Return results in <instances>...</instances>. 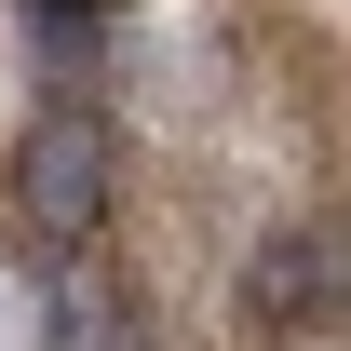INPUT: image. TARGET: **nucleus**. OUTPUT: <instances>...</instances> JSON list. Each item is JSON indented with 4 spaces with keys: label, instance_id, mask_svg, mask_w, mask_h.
Here are the masks:
<instances>
[{
    "label": "nucleus",
    "instance_id": "f03ea898",
    "mask_svg": "<svg viewBox=\"0 0 351 351\" xmlns=\"http://www.w3.org/2000/svg\"><path fill=\"white\" fill-rule=\"evenodd\" d=\"M230 311L257 324V338H298V324H338V230L324 217H284L243 243V284H230Z\"/></svg>",
    "mask_w": 351,
    "mask_h": 351
},
{
    "label": "nucleus",
    "instance_id": "f257e3e1",
    "mask_svg": "<svg viewBox=\"0 0 351 351\" xmlns=\"http://www.w3.org/2000/svg\"><path fill=\"white\" fill-rule=\"evenodd\" d=\"M108 176H122L108 108L54 95L41 122H27V149H14V203H27V230H41V243H95V230H108Z\"/></svg>",
    "mask_w": 351,
    "mask_h": 351
},
{
    "label": "nucleus",
    "instance_id": "7ed1b4c3",
    "mask_svg": "<svg viewBox=\"0 0 351 351\" xmlns=\"http://www.w3.org/2000/svg\"><path fill=\"white\" fill-rule=\"evenodd\" d=\"M41 351H149V324H135L122 284H68V298H54V324H41Z\"/></svg>",
    "mask_w": 351,
    "mask_h": 351
},
{
    "label": "nucleus",
    "instance_id": "20e7f679",
    "mask_svg": "<svg viewBox=\"0 0 351 351\" xmlns=\"http://www.w3.org/2000/svg\"><path fill=\"white\" fill-rule=\"evenodd\" d=\"M338 324H351V230H338Z\"/></svg>",
    "mask_w": 351,
    "mask_h": 351
}]
</instances>
